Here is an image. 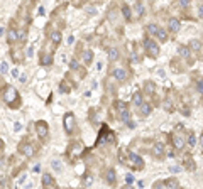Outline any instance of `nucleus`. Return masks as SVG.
Returning a JSON list of instances; mask_svg holds the SVG:
<instances>
[{"label":"nucleus","mask_w":203,"mask_h":189,"mask_svg":"<svg viewBox=\"0 0 203 189\" xmlns=\"http://www.w3.org/2000/svg\"><path fill=\"white\" fill-rule=\"evenodd\" d=\"M73 41H74V37L69 36V37H68V44H73Z\"/></svg>","instance_id":"nucleus-49"},{"label":"nucleus","mask_w":203,"mask_h":189,"mask_svg":"<svg viewBox=\"0 0 203 189\" xmlns=\"http://www.w3.org/2000/svg\"><path fill=\"white\" fill-rule=\"evenodd\" d=\"M151 110H152V108H151V105H149V103H140L139 105V112H140V115H144V117H147L149 113H151Z\"/></svg>","instance_id":"nucleus-12"},{"label":"nucleus","mask_w":203,"mask_h":189,"mask_svg":"<svg viewBox=\"0 0 203 189\" xmlns=\"http://www.w3.org/2000/svg\"><path fill=\"white\" fill-rule=\"evenodd\" d=\"M132 102H134V105H139L142 103V93H140V91H135L134 93V98H132Z\"/></svg>","instance_id":"nucleus-18"},{"label":"nucleus","mask_w":203,"mask_h":189,"mask_svg":"<svg viewBox=\"0 0 203 189\" xmlns=\"http://www.w3.org/2000/svg\"><path fill=\"white\" fill-rule=\"evenodd\" d=\"M12 76H14V78H19V69H12Z\"/></svg>","instance_id":"nucleus-45"},{"label":"nucleus","mask_w":203,"mask_h":189,"mask_svg":"<svg viewBox=\"0 0 203 189\" xmlns=\"http://www.w3.org/2000/svg\"><path fill=\"white\" fill-rule=\"evenodd\" d=\"M164 110H168V112H171V110H173V108H171V103H169V102L164 103Z\"/></svg>","instance_id":"nucleus-41"},{"label":"nucleus","mask_w":203,"mask_h":189,"mask_svg":"<svg viewBox=\"0 0 203 189\" xmlns=\"http://www.w3.org/2000/svg\"><path fill=\"white\" fill-rule=\"evenodd\" d=\"M7 69H9V64H7V62H2V64H0V73L5 74V73H7Z\"/></svg>","instance_id":"nucleus-30"},{"label":"nucleus","mask_w":203,"mask_h":189,"mask_svg":"<svg viewBox=\"0 0 203 189\" xmlns=\"http://www.w3.org/2000/svg\"><path fill=\"white\" fill-rule=\"evenodd\" d=\"M36 128H37V133H39V137L44 140V138L48 137V132H49L48 123H46V122H37V123H36Z\"/></svg>","instance_id":"nucleus-6"},{"label":"nucleus","mask_w":203,"mask_h":189,"mask_svg":"<svg viewBox=\"0 0 203 189\" xmlns=\"http://www.w3.org/2000/svg\"><path fill=\"white\" fill-rule=\"evenodd\" d=\"M3 102L7 105H10L12 108H17V103H19V95H17V90L14 86H7L3 88Z\"/></svg>","instance_id":"nucleus-1"},{"label":"nucleus","mask_w":203,"mask_h":189,"mask_svg":"<svg viewBox=\"0 0 203 189\" xmlns=\"http://www.w3.org/2000/svg\"><path fill=\"white\" fill-rule=\"evenodd\" d=\"M69 66H71V69H78V61H71Z\"/></svg>","instance_id":"nucleus-40"},{"label":"nucleus","mask_w":203,"mask_h":189,"mask_svg":"<svg viewBox=\"0 0 203 189\" xmlns=\"http://www.w3.org/2000/svg\"><path fill=\"white\" fill-rule=\"evenodd\" d=\"M71 147H73V149H71V155H80L81 152H83V149H85L81 144H74Z\"/></svg>","instance_id":"nucleus-14"},{"label":"nucleus","mask_w":203,"mask_h":189,"mask_svg":"<svg viewBox=\"0 0 203 189\" xmlns=\"http://www.w3.org/2000/svg\"><path fill=\"white\" fill-rule=\"evenodd\" d=\"M201 147H203V135H201Z\"/></svg>","instance_id":"nucleus-52"},{"label":"nucleus","mask_w":203,"mask_h":189,"mask_svg":"<svg viewBox=\"0 0 203 189\" xmlns=\"http://www.w3.org/2000/svg\"><path fill=\"white\" fill-rule=\"evenodd\" d=\"M181 29V22L178 19H169V31L171 32H178Z\"/></svg>","instance_id":"nucleus-9"},{"label":"nucleus","mask_w":203,"mask_h":189,"mask_svg":"<svg viewBox=\"0 0 203 189\" xmlns=\"http://www.w3.org/2000/svg\"><path fill=\"white\" fill-rule=\"evenodd\" d=\"M115 181H117V174H115L114 169H110L107 172V182L109 184H115Z\"/></svg>","instance_id":"nucleus-13"},{"label":"nucleus","mask_w":203,"mask_h":189,"mask_svg":"<svg viewBox=\"0 0 203 189\" xmlns=\"http://www.w3.org/2000/svg\"><path fill=\"white\" fill-rule=\"evenodd\" d=\"M83 59H85L86 64H90V62L93 61V52H92V51H85V54H83Z\"/></svg>","instance_id":"nucleus-20"},{"label":"nucleus","mask_w":203,"mask_h":189,"mask_svg":"<svg viewBox=\"0 0 203 189\" xmlns=\"http://www.w3.org/2000/svg\"><path fill=\"white\" fill-rule=\"evenodd\" d=\"M120 113V118H122V122L124 123H129V120H130V113H129V110H122V112H119Z\"/></svg>","instance_id":"nucleus-17"},{"label":"nucleus","mask_w":203,"mask_h":189,"mask_svg":"<svg viewBox=\"0 0 203 189\" xmlns=\"http://www.w3.org/2000/svg\"><path fill=\"white\" fill-rule=\"evenodd\" d=\"M122 12H124V17H125L127 20H130V9L127 5H124L122 7Z\"/></svg>","instance_id":"nucleus-24"},{"label":"nucleus","mask_w":203,"mask_h":189,"mask_svg":"<svg viewBox=\"0 0 203 189\" xmlns=\"http://www.w3.org/2000/svg\"><path fill=\"white\" fill-rule=\"evenodd\" d=\"M20 152H22L24 155H27V157H31V155H34V152H36V150H34V147H32V145H20Z\"/></svg>","instance_id":"nucleus-11"},{"label":"nucleus","mask_w":203,"mask_h":189,"mask_svg":"<svg viewBox=\"0 0 203 189\" xmlns=\"http://www.w3.org/2000/svg\"><path fill=\"white\" fill-rule=\"evenodd\" d=\"M135 10H137V14H139V15H142V14H144V7L140 5V3H137V5H135Z\"/></svg>","instance_id":"nucleus-34"},{"label":"nucleus","mask_w":203,"mask_h":189,"mask_svg":"<svg viewBox=\"0 0 203 189\" xmlns=\"http://www.w3.org/2000/svg\"><path fill=\"white\" fill-rule=\"evenodd\" d=\"M157 29H159V27H156V26H154V24H149V26H147V31H149V32H151V34H152V36H156V32H157Z\"/></svg>","instance_id":"nucleus-28"},{"label":"nucleus","mask_w":203,"mask_h":189,"mask_svg":"<svg viewBox=\"0 0 203 189\" xmlns=\"http://www.w3.org/2000/svg\"><path fill=\"white\" fill-rule=\"evenodd\" d=\"M26 36H27V32H26V31H19V32H17V39H20V41L26 39Z\"/></svg>","instance_id":"nucleus-32"},{"label":"nucleus","mask_w":203,"mask_h":189,"mask_svg":"<svg viewBox=\"0 0 203 189\" xmlns=\"http://www.w3.org/2000/svg\"><path fill=\"white\" fill-rule=\"evenodd\" d=\"M144 47H146V51H147V54L151 57H156L157 54H159V47H157V44L152 39H149V37L144 41Z\"/></svg>","instance_id":"nucleus-2"},{"label":"nucleus","mask_w":203,"mask_h":189,"mask_svg":"<svg viewBox=\"0 0 203 189\" xmlns=\"http://www.w3.org/2000/svg\"><path fill=\"white\" fill-rule=\"evenodd\" d=\"M180 3H181L183 7H188V5H190V0H180Z\"/></svg>","instance_id":"nucleus-42"},{"label":"nucleus","mask_w":203,"mask_h":189,"mask_svg":"<svg viewBox=\"0 0 203 189\" xmlns=\"http://www.w3.org/2000/svg\"><path fill=\"white\" fill-rule=\"evenodd\" d=\"M171 138H173V144H175V149L180 150V149H183V147H185V138L181 137L180 133H173Z\"/></svg>","instance_id":"nucleus-8"},{"label":"nucleus","mask_w":203,"mask_h":189,"mask_svg":"<svg viewBox=\"0 0 203 189\" xmlns=\"http://www.w3.org/2000/svg\"><path fill=\"white\" fill-rule=\"evenodd\" d=\"M164 152H166V147H164V144H161V142H157V144L154 145V149H152V155L157 159H161L164 155Z\"/></svg>","instance_id":"nucleus-7"},{"label":"nucleus","mask_w":203,"mask_h":189,"mask_svg":"<svg viewBox=\"0 0 203 189\" xmlns=\"http://www.w3.org/2000/svg\"><path fill=\"white\" fill-rule=\"evenodd\" d=\"M20 128H22V125H20V123H19V122H17V123H15V125H14V130H15V132H19V130H20Z\"/></svg>","instance_id":"nucleus-44"},{"label":"nucleus","mask_w":203,"mask_h":189,"mask_svg":"<svg viewBox=\"0 0 203 189\" xmlns=\"http://www.w3.org/2000/svg\"><path fill=\"white\" fill-rule=\"evenodd\" d=\"M169 171H171V172H180L181 169H180V167H169Z\"/></svg>","instance_id":"nucleus-47"},{"label":"nucleus","mask_w":203,"mask_h":189,"mask_svg":"<svg viewBox=\"0 0 203 189\" xmlns=\"http://www.w3.org/2000/svg\"><path fill=\"white\" fill-rule=\"evenodd\" d=\"M85 184H86V186H92V184H93V177H92V176L85 177Z\"/></svg>","instance_id":"nucleus-35"},{"label":"nucleus","mask_w":203,"mask_h":189,"mask_svg":"<svg viewBox=\"0 0 203 189\" xmlns=\"http://www.w3.org/2000/svg\"><path fill=\"white\" fill-rule=\"evenodd\" d=\"M51 62V56H43V64L46 66V64H49Z\"/></svg>","instance_id":"nucleus-37"},{"label":"nucleus","mask_w":203,"mask_h":189,"mask_svg":"<svg viewBox=\"0 0 203 189\" xmlns=\"http://www.w3.org/2000/svg\"><path fill=\"white\" fill-rule=\"evenodd\" d=\"M64 130H66V133H71L74 130V115L73 113H66V117H64Z\"/></svg>","instance_id":"nucleus-4"},{"label":"nucleus","mask_w":203,"mask_h":189,"mask_svg":"<svg viewBox=\"0 0 203 189\" xmlns=\"http://www.w3.org/2000/svg\"><path fill=\"white\" fill-rule=\"evenodd\" d=\"M59 90H61V91H64V93H68V91H69V86L66 85V83H63V85L59 86Z\"/></svg>","instance_id":"nucleus-38"},{"label":"nucleus","mask_w":203,"mask_h":189,"mask_svg":"<svg viewBox=\"0 0 203 189\" xmlns=\"http://www.w3.org/2000/svg\"><path fill=\"white\" fill-rule=\"evenodd\" d=\"M2 145H3V144H2V140H0V149H2Z\"/></svg>","instance_id":"nucleus-51"},{"label":"nucleus","mask_w":203,"mask_h":189,"mask_svg":"<svg viewBox=\"0 0 203 189\" xmlns=\"http://www.w3.org/2000/svg\"><path fill=\"white\" fill-rule=\"evenodd\" d=\"M163 186L176 189V187H180V182H178L176 179H166V181H159V182H154V187H163Z\"/></svg>","instance_id":"nucleus-5"},{"label":"nucleus","mask_w":203,"mask_h":189,"mask_svg":"<svg viewBox=\"0 0 203 189\" xmlns=\"http://www.w3.org/2000/svg\"><path fill=\"white\" fill-rule=\"evenodd\" d=\"M7 37H9V39H7L9 42H15V41H17V32H15L14 29H10L9 34H7Z\"/></svg>","instance_id":"nucleus-19"},{"label":"nucleus","mask_w":203,"mask_h":189,"mask_svg":"<svg viewBox=\"0 0 203 189\" xmlns=\"http://www.w3.org/2000/svg\"><path fill=\"white\" fill-rule=\"evenodd\" d=\"M125 182H127V184H132V182H134V176L127 174V176H125Z\"/></svg>","instance_id":"nucleus-36"},{"label":"nucleus","mask_w":203,"mask_h":189,"mask_svg":"<svg viewBox=\"0 0 203 189\" xmlns=\"http://www.w3.org/2000/svg\"><path fill=\"white\" fill-rule=\"evenodd\" d=\"M51 39H53V42H54V44H58V42L61 41V34H59V32H53V34H51Z\"/></svg>","instance_id":"nucleus-26"},{"label":"nucleus","mask_w":203,"mask_h":189,"mask_svg":"<svg viewBox=\"0 0 203 189\" xmlns=\"http://www.w3.org/2000/svg\"><path fill=\"white\" fill-rule=\"evenodd\" d=\"M114 78L117 79V81H125V78H127V73L124 69H114Z\"/></svg>","instance_id":"nucleus-10"},{"label":"nucleus","mask_w":203,"mask_h":189,"mask_svg":"<svg viewBox=\"0 0 203 189\" xmlns=\"http://www.w3.org/2000/svg\"><path fill=\"white\" fill-rule=\"evenodd\" d=\"M191 47L196 49V51H200V49H201V44L198 42V41H191Z\"/></svg>","instance_id":"nucleus-33"},{"label":"nucleus","mask_w":203,"mask_h":189,"mask_svg":"<svg viewBox=\"0 0 203 189\" xmlns=\"http://www.w3.org/2000/svg\"><path fill=\"white\" fill-rule=\"evenodd\" d=\"M146 93H147V95H152V93H154V85H152V83H146Z\"/></svg>","instance_id":"nucleus-27"},{"label":"nucleus","mask_w":203,"mask_h":189,"mask_svg":"<svg viewBox=\"0 0 203 189\" xmlns=\"http://www.w3.org/2000/svg\"><path fill=\"white\" fill-rule=\"evenodd\" d=\"M127 159H129V164H130L132 167H135V169H142V167H144V161L139 157L137 154L127 152Z\"/></svg>","instance_id":"nucleus-3"},{"label":"nucleus","mask_w":203,"mask_h":189,"mask_svg":"<svg viewBox=\"0 0 203 189\" xmlns=\"http://www.w3.org/2000/svg\"><path fill=\"white\" fill-rule=\"evenodd\" d=\"M88 12H90V14H92V15H95V14H97V10H95V7H90V9H88Z\"/></svg>","instance_id":"nucleus-48"},{"label":"nucleus","mask_w":203,"mask_h":189,"mask_svg":"<svg viewBox=\"0 0 203 189\" xmlns=\"http://www.w3.org/2000/svg\"><path fill=\"white\" fill-rule=\"evenodd\" d=\"M109 57H110V61H117L119 59V51H117V49H110V51H109Z\"/></svg>","instance_id":"nucleus-21"},{"label":"nucleus","mask_w":203,"mask_h":189,"mask_svg":"<svg viewBox=\"0 0 203 189\" xmlns=\"http://www.w3.org/2000/svg\"><path fill=\"white\" fill-rule=\"evenodd\" d=\"M156 36H157V39H159L161 42H166L168 41V34H166V31H163V29H157Z\"/></svg>","instance_id":"nucleus-16"},{"label":"nucleus","mask_w":203,"mask_h":189,"mask_svg":"<svg viewBox=\"0 0 203 189\" xmlns=\"http://www.w3.org/2000/svg\"><path fill=\"white\" fill-rule=\"evenodd\" d=\"M51 166H53V169H54L56 172H61V171H63V164H61L59 161H53Z\"/></svg>","instance_id":"nucleus-22"},{"label":"nucleus","mask_w":203,"mask_h":189,"mask_svg":"<svg viewBox=\"0 0 203 189\" xmlns=\"http://www.w3.org/2000/svg\"><path fill=\"white\" fill-rule=\"evenodd\" d=\"M19 79H20V83H26L27 81V76H26V74H20Z\"/></svg>","instance_id":"nucleus-43"},{"label":"nucleus","mask_w":203,"mask_h":189,"mask_svg":"<svg viewBox=\"0 0 203 189\" xmlns=\"http://www.w3.org/2000/svg\"><path fill=\"white\" fill-rule=\"evenodd\" d=\"M200 17H203V5L200 7Z\"/></svg>","instance_id":"nucleus-50"},{"label":"nucleus","mask_w":203,"mask_h":189,"mask_svg":"<svg viewBox=\"0 0 203 189\" xmlns=\"http://www.w3.org/2000/svg\"><path fill=\"white\" fill-rule=\"evenodd\" d=\"M196 90H198V93H201V95H203V79L196 81Z\"/></svg>","instance_id":"nucleus-31"},{"label":"nucleus","mask_w":203,"mask_h":189,"mask_svg":"<svg viewBox=\"0 0 203 189\" xmlns=\"http://www.w3.org/2000/svg\"><path fill=\"white\" fill-rule=\"evenodd\" d=\"M114 107L117 108L119 112H122V110H125V108H127V105L124 103V102H115V105H114Z\"/></svg>","instance_id":"nucleus-25"},{"label":"nucleus","mask_w":203,"mask_h":189,"mask_svg":"<svg viewBox=\"0 0 203 189\" xmlns=\"http://www.w3.org/2000/svg\"><path fill=\"white\" fill-rule=\"evenodd\" d=\"M43 186H54V179L49 174H44L43 176Z\"/></svg>","instance_id":"nucleus-15"},{"label":"nucleus","mask_w":203,"mask_h":189,"mask_svg":"<svg viewBox=\"0 0 203 189\" xmlns=\"http://www.w3.org/2000/svg\"><path fill=\"white\" fill-rule=\"evenodd\" d=\"M32 52H34V47H32V46H31V47H29V51H27V56L31 57V56H32Z\"/></svg>","instance_id":"nucleus-46"},{"label":"nucleus","mask_w":203,"mask_h":189,"mask_svg":"<svg viewBox=\"0 0 203 189\" xmlns=\"http://www.w3.org/2000/svg\"><path fill=\"white\" fill-rule=\"evenodd\" d=\"M188 144H190V147L196 145V137H195V133H190L188 135Z\"/></svg>","instance_id":"nucleus-23"},{"label":"nucleus","mask_w":203,"mask_h":189,"mask_svg":"<svg viewBox=\"0 0 203 189\" xmlns=\"http://www.w3.org/2000/svg\"><path fill=\"white\" fill-rule=\"evenodd\" d=\"M26 179H27V176H26V174H22V176H20V177H19L17 184H24V182H26Z\"/></svg>","instance_id":"nucleus-39"},{"label":"nucleus","mask_w":203,"mask_h":189,"mask_svg":"<svg viewBox=\"0 0 203 189\" xmlns=\"http://www.w3.org/2000/svg\"><path fill=\"white\" fill-rule=\"evenodd\" d=\"M180 54H181V56H185V57H188L190 56V49L183 46V47H180Z\"/></svg>","instance_id":"nucleus-29"}]
</instances>
